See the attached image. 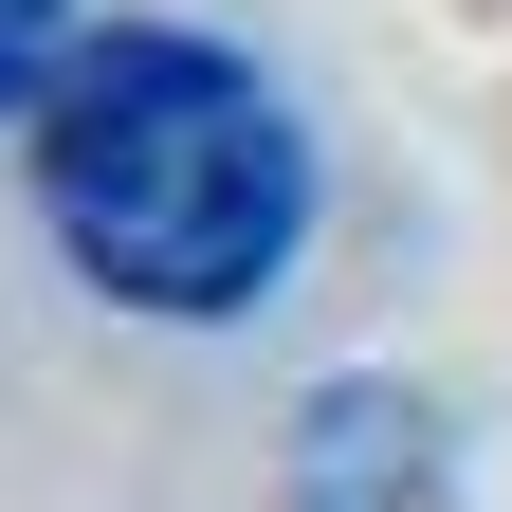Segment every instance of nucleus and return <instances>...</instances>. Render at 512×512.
Here are the masks:
<instances>
[{
    "mask_svg": "<svg viewBox=\"0 0 512 512\" xmlns=\"http://www.w3.org/2000/svg\"><path fill=\"white\" fill-rule=\"evenodd\" d=\"M275 512H458V421H439L403 366L311 384V403H293V458H275Z\"/></svg>",
    "mask_w": 512,
    "mask_h": 512,
    "instance_id": "f03ea898",
    "label": "nucleus"
},
{
    "mask_svg": "<svg viewBox=\"0 0 512 512\" xmlns=\"http://www.w3.org/2000/svg\"><path fill=\"white\" fill-rule=\"evenodd\" d=\"M55 55H74V0H0V110H37Z\"/></svg>",
    "mask_w": 512,
    "mask_h": 512,
    "instance_id": "7ed1b4c3",
    "label": "nucleus"
},
{
    "mask_svg": "<svg viewBox=\"0 0 512 512\" xmlns=\"http://www.w3.org/2000/svg\"><path fill=\"white\" fill-rule=\"evenodd\" d=\"M37 220L55 256L110 293V311H165V330H220L293 275L311 238V147L275 74L238 37H183V19H110L55 55L37 92Z\"/></svg>",
    "mask_w": 512,
    "mask_h": 512,
    "instance_id": "f257e3e1",
    "label": "nucleus"
}]
</instances>
